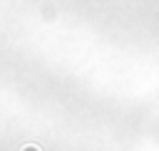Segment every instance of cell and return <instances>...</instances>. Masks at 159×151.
<instances>
[{
	"mask_svg": "<svg viewBox=\"0 0 159 151\" xmlns=\"http://www.w3.org/2000/svg\"><path fill=\"white\" fill-rule=\"evenodd\" d=\"M20 151H40V146H35V144H27V146H22Z\"/></svg>",
	"mask_w": 159,
	"mask_h": 151,
	"instance_id": "6da1fadb",
	"label": "cell"
}]
</instances>
